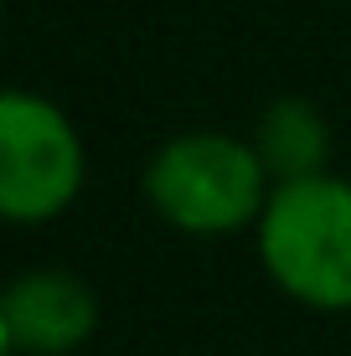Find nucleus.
<instances>
[{
	"label": "nucleus",
	"instance_id": "obj_1",
	"mask_svg": "<svg viewBox=\"0 0 351 356\" xmlns=\"http://www.w3.org/2000/svg\"><path fill=\"white\" fill-rule=\"evenodd\" d=\"M259 232V264L305 310H351V181L346 176H300L274 181Z\"/></svg>",
	"mask_w": 351,
	"mask_h": 356
},
{
	"label": "nucleus",
	"instance_id": "obj_2",
	"mask_svg": "<svg viewBox=\"0 0 351 356\" xmlns=\"http://www.w3.org/2000/svg\"><path fill=\"white\" fill-rule=\"evenodd\" d=\"M145 202L161 222L191 238H227L263 217L274 176L253 140L222 129H191L165 140L145 165Z\"/></svg>",
	"mask_w": 351,
	"mask_h": 356
},
{
	"label": "nucleus",
	"instance_id": "obj_3",
	"mask_svg": "<svg viewBox=\"0 0 351 356\" xmlns=\"http://www.w3.org/2000/svg\"><path fill=\"white\" fill-rule=\"evenodd\" d=\"M88 150L78 124L31 88H0V222L42 227L83 196Z\"/></svg>",
	"mask_w": 351,
	"mask_h": 356
},
{
	"label": "nucleus",
	"instance_id": "obj_4",
	"mask_svg": "<svg viewBox=\"0 0 351 356\" xmlns=\"http://www.w3.org/2000/svg\"><path fill=\"white\" fill-rule=\"evenodd\" d=\"M99 330V294L72 268H26L0 289V336L16 356H72Z\"/></svg>",
	"mask_w": 351,
	"mask_h": 356
},
{
	"label": "nucleus",
	"instance_id": "obj_5",
	"mask_svg": "<svg viewBox=\"0 0 351 356\" xmlns=\"http://www.w3.org/2000/svg\"><path fill=\"white\" fill-rule=\"evenodd\" d=\"M253 150L263 155L274 181H300V176H320L325 155H331V124L310 98H274L259 119Z\"/></svg>",
	"mask_w": 351,
	"mask_h": 356
},
{
	"label": "nucleus",
	"instance_id": "obj_6",
	"mask_svg": "<svg viewBox=\"0 0 351 356\" xmlns=\"http://www.w3.org/2000/svg\"><path fill=\"white\" fill-rule=\"evenodd\" d=\"M0 356H16V351H10V346H6V336H0Z\"/></svg>",
	"mask_w": 351,
	"mask_h": 356
},
{
	"label": "nucleus",
	"instance_id": "obj_7",
	"mask_svg": "<svg viewBox=\"0 0 351 356\" xmlns=\"http://www.w3.org/2000/svg\"><path fill=\"white\" fill-rule=\"evenodd\" d=\"M0 21H6V6H0Z\"/></svg>",
	"mask_w": 351,
	"mask_h": 356
}]
</instances>
